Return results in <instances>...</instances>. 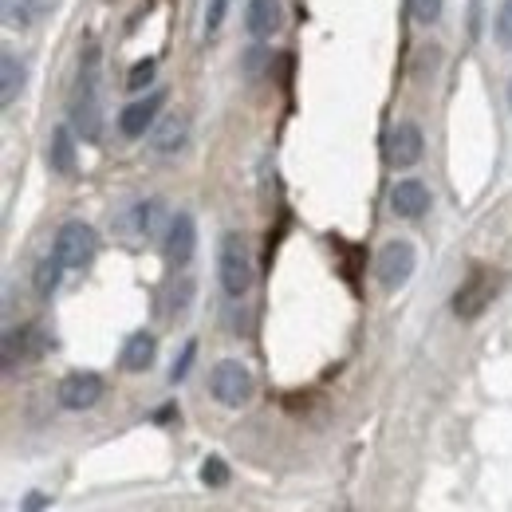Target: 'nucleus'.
<instances>
[{
	"mask_svg": "<svg viewBox=\"0 0 512 512\" xmlns=\"http://www.w3.org/2000/svg\"><path fill=\"white\" fill-rule=\"evenodd\" d=\"M71 123H75V130H79L87 142H95V138L103 134V107H99V52H95V48H87L83 67H79V91H75V99H71Z\"/></svg>",
	"mask_w": 512,
	"mask_h": 512,
	"instance_id": "nucleus-1",
	"label": "nucleus"
},
{
	"mask_svg": "<svg viewBox=\"0 0 512 512\" xmlns=\"http://www.w3.org/2000/svg\"><path fill=\"white\" fill-rule=\"evenodd\" d=\"M217 276H221V288L241 300L249 288H253V253L245 245L241 233H225L221 237V249H217Z\"/></svg>",
	"mask_w": 512,
	"mask_h": 512,
	"instance_id": "nucleus-2",
	"label": "nucleus"
},
{
	"mask_svg": "<svg viewBox=\"0 0 512 512\" xmlns=\"http://www.w3.org/2000/svg\"><path fill=\"white\" fill-rule=\"evenodd\" d=\"M253 371L241 363V359H221L213 371H209V394L221 402V406H245L253 398Z\"/></svg>",
	"mask_w": 512,
	"mask_h": 512,
	"instance_id": "nucleus-3",
	"label": "nucleus"
},
{
	"mask_svg": "<svg viewBox=\"0 0 512 512\" xmlns=\"http://www.w3.org/2000/svg\"><path fill=\"white\" fill-rule=\"evenodd\" d=\"M99 253V237L91 225L83 221H67L64 229L56 233V245H52V256L64 264V268H87Z\"/></svg>",
	"mask_w": 512,
	"mask_h": 512,
	"instance_id": "nucleus-4",
	"label": "nucleus"
},
{
	"mask_svg": "<svg viewBox=\"0 0 512 512\" xmlns=\"http://www.w3.org/2000/svg\"><path fill=\"white\" fill-rule=\"evenodd\" d=\"M493 296H497V276H493L489 268H473L469 280L453 292V312H457V320H477V316L489 308Z\"/></svg>",
	"mask_w": 512,
	"mask_h": 512,
	"instance_id": "nucleus-5",
	"label": "nucleus"
},
{
	"mask_svg": "<svg viewBox=\"0 0 512 512\" xmlns=\"http://www.w3.org/2000/svg\"><path fill=\"white\" fill-rule=\"evenodd\" d=\"M414 264H418V253L410 241H386L375 256V276L383 280V288H402L414 276Z\"/></svg>",
	"mask_w": 512,
	"mask_h": 512,
	"instance_id": "nucleus-6",
	"label": "nucleus"
},
{
	"mask_svg": "<svg viewBox=\"0 0 512 512\" xmlns=\"http://www.w3.org/2000/svg\"><path fill=\"white\" fill-rule=\"evenodd\" d=\"M48 347H52V339H48L44 327H36V323H28V327H12V331L4 335V371H12L16 363H32V359H40Z\"/></svg>",
	"mask_w": 512,
	"mask_h": 512,
	"instance_id": "nucleus-7",
	"label": "nucleus"
},
{
	"mask_svg": "<svg viewBox=\"0 0 512 512\" xmlns=\"http://www.w3.org/2000/svg\"><path fill=\"white\" fill-rule=\"evenodd\" d=\"M103 398V379L95 371H75L60 383V406L64 410H91Z\"/></svg>",
	"mask_w": 512,
	"mask_h": 512,
	"instance_id": "nucleus-8",
	"label": "nucleus"
},
{
	"mask_svg": "<svg viewBox=\"0 0 512 512\" xmlns=\"http://www.w3.org/2000/svg\"><path fill=\"white\" fill-rule=\"evenodd\" d=\"M422 150H426V138H422V130L414 127V123H398L394 134H390V142H386V158H390V166H398V170L414 166V162L422 158Z\"/></svg>",
	"mask_w": 512,
	"mask_h": 512,
	"instance_id": "nucleus-9",
	"label": "nucleus"
},
{
	"mask_svg": "<svg viewBox=\"0 0 512 512\" xmlns=\"http://www.w3.org/2000/svg\"><path fill=\"white\" fill-rule=\"evenodd\" d=\"M166 103V95L162 91H154V95H146V99H138V103H130L127 111L119 115V130L127 134V138H142L146 130L154 127V119H158V107Z\"/></svg>",
	"mask_w": 512,
	"mask_h": 512,
	"instance_id": "nucleus-10",
	"label": "nucleus"
},
{
	"mask_svg": "<svg viewBox=\"0 0 512 512\" xmlns=\"http://www.w3.org/2000/svg\"><path fill=\"white\" fill-rule=\"evenodd\" d=\"M197 249V225H193L190 213H178V217H170V229H166V256L174 260V264H186Z\"/></svg>",
	"mask_w": 512,
	"mask_h": 512,
	"instance_id": "nucleus-11",
	"label": "nucleus"
},
{
	"mask_svg": "<svg viewBox=\"0 0 512 512\" xmlns=\"http://www.w3.org/2000/svg\"><path fill=\"white\" fill-rule=\"evenodd\" d=\"M390 209H394L398 217L414 221V217H422V213L430 209V190H426L422 182L406 178V182H398V186L390 190Z\"/></svg>",
	"mask_w": 512,
	"mask_h": 512,
	"instance_id": "nucleus-12",
	"label": "nucleus"
},
{
	"mask_svg": "<svg viewBox=\"0 0 512 512\" xmlns=\"http://www.w3.org/2000/svg\"><path fill=\"white\" fill-rule=\"evenodd\" d=\"M245 28H249V36H256V40L272 36L280 28V0H249Z\"/></svg>",
	"mask_w": 512,
	"mask_h": 512,
	"instance_id": "nucleus-13",
	"label": "nucleus"
},
{
	"mask_svg": "<svg viewBox=\"0 0 512 512\" xmlns=\"http://www.w3.org/2000/svg\"><path fill=\"white\" fill-rule=\"evenodd\" d=\"M154 351H158L154 335L150 331H134L127 339V347H123V367L127 371H146L154 363Z\"/></svg>",
	"mask_w": 512,
	"mask_h": 512,
	"instance_id": "nucleus-14",
	"label": "nucleus"
},
{
	"mask_svg": "<svg viewBox=\"0 0 512 512\" xmlns=\"http://www.w3.org/2000/svg\"><path fill=\"white\" fill-rule=\"evenodd\" d=\"M48 162L56 174H75V142H71V130L56 127L52 130V146H48Z\"/></svg>",
	"mask_w": 512,
	"mask_h": 512,
	"instance_id": "nucleus-15",
	"label": "nucleus"
},
{
	"mask_svg": "<svg viewBox=\"0 0 512 512\" xmlns=\"http://www.w3.org/2000/svg\"><path fill=\"white\" fill-rule=\"evenodd\" d=\"M186 119L182 115H170V119H162L158 127H154V150L158 154H174V150H182V142H186Z\"/></svg>",
	"mask_w": 512,
	"mask_h": 512,
	"instance_id": "nucleus-16",
	"label": "nucleus"
},
{
	"mask_svg": "<svg viewBox=\"0 0 512 512\" xmlns=\"http://www.w3.org/2000/svg\"><path fill=\"white\" fill-rule=\"evenodd\" d=\"M48 4L52 0H4V20L12 28H28V24H36L48 12Z\"/></svg>",
	"mask_w": 512,
	"mask_h": 512,
	"instance_id": "nucleus-17",
	"label": "nucleus"
},
{
	"mask_svg": "<svg viewBox=\"0 0 512 512\" xmlns=\"http://www.w3.org/2000/svg\"><path fill=\"white\" fill-rule=\"evenodd\" d=\"M0 103L8 107V103H16V95H20V87H24V64L12 56V52H4L0 56Z\"/></svg>",
	"mask_w": 512,
	"mask_h": 512,
	"instance_id": "nucleus-18",
	"label": "nucleus"
},
{
	"mask_svg": "<svg viewBox=\"0 0 512 512\" xmlns=\"http://www.w3.org/2000/svg\"><path fill=\"white\" fill-rule=\"evenodd\" d=\"M158 217H162V201H138L130 209V225H134L138 237H150L158 229Z\"/></svg>",
	"mask_w": 512,
	"mask_h": 512,
	"instance_id": "nucleus-19",
	"label": "nucleus"
},
{
	"mask_svg": "<svg viewBox=\"0 0 512 512\" xmlns=\"http://www.w3.org/2000/svg\"><path fill=\"white\" fill-rule=\"evenodd\" d=\"M60 276H64V264H60L56 256H44V260L36 264V292L48 300V296L60 288Z\"/></svg>",
	"mask_w": 512,
	"mask_h": 512,
	"instance_id": "nucleus-20",
	"label": "nucleus"
},
{
	"mask_svg": "<svg viewBox=\"0 0 512 512\" xmlns=\"http://www.w3.org/2000/svg\"><path fill=\"white\" fill-rule=\"evenodd\" d=\"M201 481H205L209 489L229 485V465H225L221 457H205V465H201Z\"/></svg>",
	"mask_w": 512,
	"mask_h": 512,
	"instance_id": "nucleus-21",
	"label": "nucleus"
},
{
	"mask_svg": "<svg viewBox=\"0 0 512 512\" xmlns=\"http://www.w3.org/2000/svg\"><path fill=\"white\" fill-rule=\"evenodd\" d=\"M410 12L418 24H434L442 16V0H410Z\"/></svg>",
	"mask_w": 512,
	"mask_h": 512,
	"instance_id": "nucleus-22",
	"label": "nucleus"
},
{
	"mask_svg": "<svg viewBox=\"0 0 512 512\" xmlns=\"http://www.w3.org/2000/svg\"><path fill=\"white\" fill-rule=\"evenodd\" d=\"M497 40L512 52V0H505L497 12Z\"/></svg>",
	"mask_w": 512,
	"mask_h": 512,
	"instance_id": "nucleus-23",
	"label": "nucleus"
},
{
	"mask_svg": "<svg viewBox=\"0 0 512 512\" xmlns=\"http://www.w3.org/2000/svg\"><path fill=\"white\" fill-rule=\"evenodd\" d=\"M193 355H197V343H186V351H182V359L174 363V371H170V383H182L186 375H190V367H193Z\"/></svg>",
	"mask_w": 512,
	"mask_h": 512,
	"instance_id": "nucleus-24",
	"label": "nucleus"
},
{
	"mask_svg": "<svg viewBox=\"0 0 512 512\" xmlns=\"http://www.w3.org/2000/svg\"><path fill=\"white\" fill-rule=\"evenodd\" d=\"M150 75H154V64H150V60H146V64H134V67H130L127 87H130V91H142V87L150 83Z\"/></svg>",
	"mask_w": 512,
	"mask_h": 512,
	"instance_id": "nucleus-25",
	"label": "nucleus"
},
{
	"mask_svg": "<svg viewBox=\"0 0 512 512\" xmlns=\"http://www.w3.org/2000/svg\"><path fill=\"white\" fill-rule=\"evenodd\" d=\"M225 20V0H209V12H205V32H217Z\"/></svg>",
	"mask_w": 512,
	"mask_h": 512,
	"instance_id": "nucleus-26",
	"label": "nucleus"
},
{
	"mask_svg": "<svg viewBox=\"0 0 512 512\" xmlns=\"http://www.w3.org/2000/svg\"><path fill=\"white\" fill-rule=\"evenodd\" d=\"M48 505H52V497L36 489V493H28V497H24V509H20V512H44Z\"/></svg>",
	"mask_w": 512,
	"mask_h": 512,
	"instance_id": "nucleus-27",
	"label": "nucleus"
},
{
	"mask_svg": "<svg viewBox=\"0 0 512 512\" xmlns=\"http://www.w3.org/2000/svg\"><path fill=\"white\" fill-rule=\"evenodd\" d=\"M509 103H512V83H509Z\"/></svg>",
	"mask_w": 512,
	"mask_h": 512,
	"instance_id": "nucleus-28",
	"label": "nucleus"
}]
</instances>
